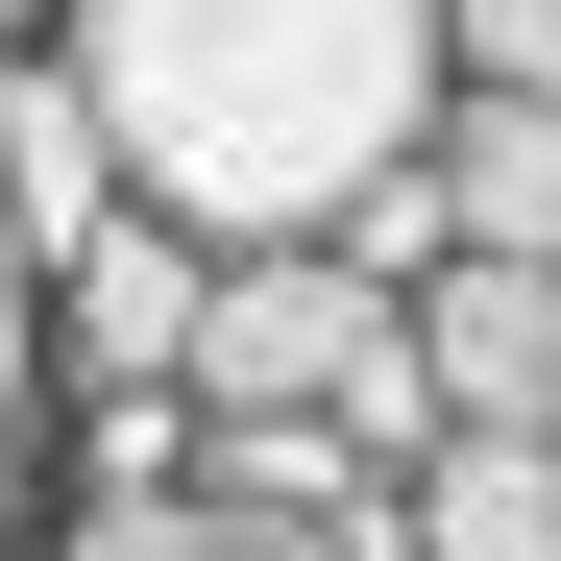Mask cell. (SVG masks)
Here are the masks:
<instances>
[{
  "label": "cell",
  "mask_w": 561,
  "mask_h": 561,
  "mask_svg": "<svg viewBox=\"0 0 561 561\" xmlns=\"http://www.w3.org/2000/svg\"><path fill=\"white\" fill-rule=\"evenodd\" d=\"M49 73L99 99V171L123 220L171 244H342L391 171L439 147V0H73Z\"/></svg>",
  "instance_id": "6da1fadb"
},
{
  "label": "cell",
  "mask_w": 561,
  "mask_h": 561,
  "mask_svg": "<svg viewBox=\"0 0 561 561\" xmlns=\"http://www.w3.org/2000/svg\"><path fill=\"white\" fill-rule=\"evenodd\" d=\"M391 342H415V318H391L366 244H244L220 294H196V415H342Z\"/></svg>",
  "instance_id": "7a4b0ae2"
},
{
  "label": "cell",
  "mask_w": 561,
  "mask_h": 561,
  "mask_svg": "<svg viewBox=\"0 0 561 561\" xmlns=\"http://www.w3.org/2000/svg\"><path fill=\"white\" fill-rule=\"evenodd\" d=\"M415 366H439L463 439H561V268H489V244H463L415 294Z\"/></svg>",
  "instance_id": "3957f363"
},
{
  "label": "cell",
  "mask_w": 561,
  "mask_h": 561,
  "mask_svg": "<svg viewBox=\"0 0 561 561\" xmlns=\"http://www.w3.org/2000/svg\"><path fill=\"white\" fill-rule=\"evenodd\" d=\"M196 294H220V244H171V220H99L49 268V318H73L99 391H196Z\"/></svg>",
  "instance_id": "277c9868"
},
{
  "label": "cell",
  "mask_w": 561,
  "mask_h": 561,
  "mask_svg": "<svg viewBox=\"0 0 561 561\" xmlns=\"http://www.w3.org/2000/svg\"><path fill=\"white\" fill-rule=\"evenodd\" d=\"M439 268L489 244V268H561V99H439Z\"/></svg>",
  "instance_id": "5b68a950"
},
{
  "label": "cell",
  "mask_w": 561,
  "mask_h": 561,
  "mask_svg": "<svg viewBox=\"0 0 561 561\" xmlns=\"http://www.w3.org/2000/svg\"><path fill=\"white\" fill-rule=\"evenodd\" d=\"M0 220H25V268H73V244L123 220V171H99V99H73L49 49L0 73Z\"/></svg>",
  "instance_id": "8992f818"
},
{
  "label": "cell",
  "mask_w": 561,
  "mask_h": 561,
  "mask_svg": "<svg viewBox=\"0 0 561 561\" xmlns=\"http://www.w3.org/2000/svg\"><path fill=\"white\" fill-rule=\"evenodd\" d=\"M415 561H561V439H463L415 463Z\"/></svg>",
  "instance_id": "52a82bcc"
},
{
  "label": "cell",
  "mask_w": 561,
  "mask_h": 561,
  "mask_svg": "<svg viewBox=\"0 0 561 561\" xmlns=\"http://www.w3.org/2000/svg\"><path fill=\"white\" fill-rule=\"evenodd\" d=\"M439 73L463 99H561V0H439Z\"/></svg>",
  "instance_id": "ba28073f"
},
{
  "label": "cell",
  "mask_w": 561,
  "mask_h": 561,
  "mask_svg": "<svg viewBox=\"0 0 561 561\" xmlns=\"http://www.w3.org/2000/svg\"><path fill=\"white\" fill-rule=\"evenodd\" d=\"M99 561H342V537H220V513H99Z\"/></svg>",
  "instance_id": "9c48e42d"
},
{
  "label": "cell",
  "mask_w": 561,
  "mask_h": 561,
  "mask_svg": "<svg viewBox=\"0 0 561 561\" xmlns=\"http://www.w3.org/2000/svg\"><path fill=\"white\" fill-rule=\"evenodd\" d=\"M25 294L49 268H25V220H0V439H25Z\"/></svg>",
  "instance_id": "30bf717a"
},
{
  "label": "cell",
  "mask_w": 561,
  "mask_h": 561,
  "mask_svg": "<svg viewBox=\"0 0 561 561\" xmlns=\"http://www.w3.org/2000/svg\"><path fill=\"white\" fill-rule=\"evenodd\" d=\"M0 25H25V0H0Z\"/></svg>",
  "instance_id": "8fae6325"
}]
</instances>
